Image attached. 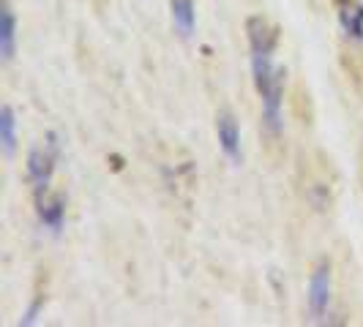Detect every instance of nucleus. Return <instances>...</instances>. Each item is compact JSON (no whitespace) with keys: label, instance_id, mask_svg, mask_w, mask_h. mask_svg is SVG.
<instances>
[{"label":"nucleus","instance_id":"obj_1","mask_svg":"<svg viewBox=\"0 0 363 327\" xmlns=\"http://www.w3.org/2000/svg\"><path fill=\"white\" fill-rule=\"evenodd\" d=\"M252 76L262 104V126L268 134H281V104H284V69L273 66V54L252 52Z\"/></svg>","mask_w":363,"mask_h":327},{"label":"nucleus","instance_id":"obj_2","mask_svg":"<svg viewBox=\"0 0 363 327\" xmlns=\"http://www.w3.org/2000/svg\"><path fill=\"white\" fill-rule=\"evenodd\" d=\"M57 159H60V137L55 131H47L44 145H36L28 153V180L33 183V194L50 188Z\"/></svg>","mask_w":363,"mask_h":327},{"label":"nucleus","instance_id":"obj_3","mask_svg":"<svg viewBox=\"0 0 363 327\" xmlns=\"http://www.w3.org/2000/svg\"><path fill=\"white\" fill-rule=\"evenodd\" d=\"M330 297H333V268L330 259H320L311 270L309 278V316L311 322H325L330 311Z\"/></svg>","mask_w":363,"mask_h":327},{"label":"nucleus","instance_id":"obj_4","mask_svg":"<svg viewBox=\"0 0 363 327\" xmlns=\"http://www.w3.org/2000/svg\"><path fill=\"white\" fill-rule=\"evenodd\" d=\"M216 137L221 153L227 156V161L233 166H240L243 161V147H240V128L233 112H218L216 117Z\"/></svg>","mask_w":363,"mask_h":327},{"label":"nucleus","instance_id":"obj_5","mask_svg":"<svg viewBox=\"0 0 363 327\" xmlns=\"http://www.w3.org/2000/svg\"><path fill=\"white\" fill-rule=\"evenodd\" d=\"M246 36H249V50L259 54H273L276 52V44H279V28L271 25L265 17L246 19Z\"/></svg>","mask_w":363,"mask_h":327},{"label":"nucleus","instance_id":"obj_6","mask_svg":"<svg viewBox=\"0 0 363 327\" xmlns=\"http://www.w3.org/2000/svg\"><path fill=\"white\" fill-rule=\"evenodd\" d=\"M36 213L38 221L52 229V232H60L63 229V221H66V197L60 191H41L36 194Z\"/></svg>","mask_w":363,"mask_h":327},{"label":"nucleus","instance_id":"obj_7","mask_svg":"<svg viewBox=\"0 0 363 327\" xmlns=\"http://www.w3.org/2000/svg\"><path fill=\"white\" fill-rule=\"evenodd\" d=\"M336 17L350 38L363 41V3L361 0H336Z\"/></svg>","mask_w":363,"mask_h":327},{"label":"nucleus","instance_id":"obj_8","mask_svg":"<svg viewBox=\"0 0 363 327\" xmlns=\"http://www.w3.org/2000/svg\"><path fill=\"white\" fill-rule=\"evenodd\" d=\"M14 52H17V17H14L11 6L6 3L3 14H0V57H3V63H11Z\"/></svg>","mask_w":363,"mask_h":327},{"label":"nucleus","instance_id":"obj_9","mask_svg":"<svg viewBox=\"0 0 363 327\" xmlns=\"http://www.w3.org/2000/svg\"><path fill=\"white\" fill-rule=\"evenodd\" d=\"M169 11H172V25L183 38L194 36L197 28V8L194 0H169Z\"/></svg>","mask_w":363,"mask_h":327},{"label":"nucleus","instance_id":"obj_10","mask_svg":"<svg viewBox=\"0 0 363 327\" xmlns=\"http://www.w3.org/2000/svg\"><path fill=\"white\" fill-rule=\"evenodd\" d=\"M0 142H3L6 156H14V150H17V112L11 104L0 107Z\"/></svg>","mask_w":363,"mask_h":327},{"label":"nucleus","instance_id":"obj_11","mask_svg":"<svg viewBox=\"0 0 363 327\" xmlns=\"http://www.w3.org/2000/svg\"><path fill=\"white\" fill-rule=\"evenodd\" d=\"M44 309V294H36L33 297V303L28 306V311L22 314V319H19V325H36L38 322V314Z\"/></svg>","mask_w":363,"mask_h":327}]
</instances>
